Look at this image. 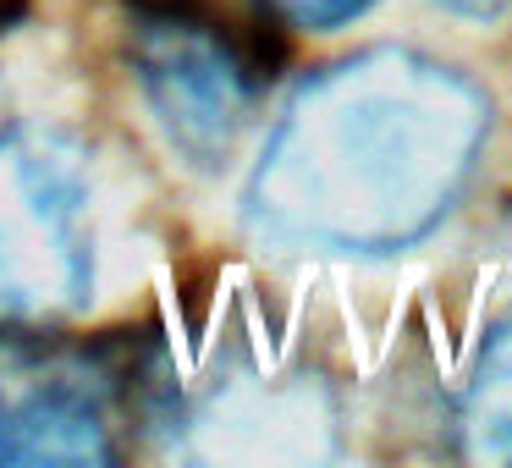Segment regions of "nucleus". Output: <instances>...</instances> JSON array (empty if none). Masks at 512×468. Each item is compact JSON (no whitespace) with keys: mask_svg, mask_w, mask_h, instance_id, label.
Returning <instances> with one entry per match:
<instances>
[{"mask_svg":"<svg viewBox=\"0 0 512 468\" xmlns=\"http://www.w3.org/2000/svg\"><path fill=\"white\" fill-rule=\"evenodd\" d=\"M490 100L419 50L314 72L248 182V226L314 254H402L446 221L479 166Z\"/></svg>","mask_w":512,"mask_h":468,"instance_id":"f257e3e1","label":"nucleus"},{"mask_svg":"<svg viewBox=\"0 0 512 468\" xmlns=\"http://www.w3.org/2000/svg\"><path fill=\"white\" fill-rule=\"evenodd\" d=\"M127 12V61L171 149L199 171L221 166L281 45L259 17L226 12V0H127Z\"/></svg>","mask_w":512,"mask_h":468,"instance_id":"f03ea898","label":"nucleus"},{"mask_svg":"<svg viewBox=\"0 0 512 468\" xmlns=\"http://www.w3.org/2000/svg\"><path fill=\"white\" fill-rule=\"evenodd\" d=\"M83 155L45 127L0 133V314L61 320L94 298Z\"/></svg>","mask_w":512,"mask_h":468,"instance_id":"7ed1b4c3","label":"nucleus"},{"mask_svg":"<svg viewBox=\"0 0 512 468\" xmlns=\"http://www.w3.org/2000/svg\"><path fill=\"white\" fill-rule=\"evenodd\" d=\"M111 369L89 353L0 336V463H105Z\"/></svg>","mask_w":512,"mask_h":468,"instance_id":"20e7f679","label":"nucleus"},{"mask_svg":"<svg viewBox=\"0 0 512 468\" xmlns=\"http://www.w3.org/2000/svg\"><path fill=\"white\" fill-rule=\"evenodd\" d=\"M468 435L474 452H512V325H501L479 347V369L468 380Z\"/></svg>","mask_w":512,"mask_h":468,"instance_id":"39448f33","label":"nucleus"},{"mask_svg":"<svg viewBox=\"0 0 512 468\" xmlns=\"http://www.w3.org/2000/svg\"><path fill=\"white\" fill-rule=\"evenodd\" d=\"M281 17H292L298 28H342L358 12H369L375 0H270Z\"/></svg>","mask_w":512,"mask_h":468,"instance_id":"423d86ee","label":"nucleus"},{"mask_svg":"<svg viewBox=\"0 0 512 468\" xmlns=\"http://www.w3.org/2000/svg\"><path fill=\"white\" fill-rule=\"evenodd\" d=\"M452 12H468V17H490V12H501L507 0H446Z\"/></svg>","mask_w":512,"mask_h":468,"instance_id":"0eeeda50","label":"nucleus"},{"mask_svg":"<svg viewBox=\"0 0 512 468\" xmlns=\"http://www.w3.org/2000/svg\"><path fill=\"white\" fill-rule=\"evenodd\" d=\"M17 12H23V0H0V28L12 23V17H17Z\"/></svg>","mask_w":512,"mask_h":468,"instance_id":"6e6552de","label":"nucleus"}]
</instances>
